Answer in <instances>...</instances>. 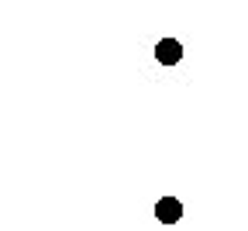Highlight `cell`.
<instances>
[{
	"mask_svg": "<svg viewBox=\"0 0 248 231\" xmlns=\"http://www.w3.org/2000/svg\"><path fill=\"white\" fill-rule=\"evenodd\" d=\"M155 62H159V66L183 62V42L179 38H159V42H155Z\"/></svg>",
	"mask_w": 248,
	"mask_h": 231,
	"instance_id": "1",
	"label": "cell"
},
{
	"mask_svg": "<svg viewBox=\"0 0 248 231\" xmlns=\"http://www.w3.org/2000/svg\"><path fill=\"white\" fill-rule=\"evenodd\" d=\"M155 217H159V224H179L183 200H179V197H162V200L155 204Z\"/></svg>",
	"mask_w": 248,
	"mask_h": 231,
	"instance_id": "2",
	"label": "cell"
}]
</instances>
